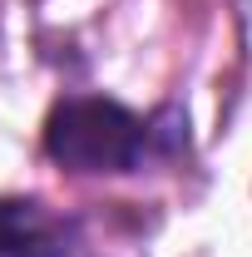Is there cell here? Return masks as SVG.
<instances>
[{
	"instance_id": "obj_1",
	"label": "cell",
	"mask_w": 252,
	"mask_h": 257,
	"mask_svg": "<svg viewBox=\"0 0 252 257\" xmlns=\"http://www.w3.org/2000/svg\"><path fill=\"white\" fill-rule=\"evenodd\" d=\"M149 149V124L99 94H69L45 119V154L69 173H129Z\"/></svg>"
},
{
	"instance_id": "obj_2",
	"label": "cell",
	"mask_w": 252,
	"mask_h": 257,
	"mask_svg": "<svg viewBox=\"0 0 252 257\" xmlns=\"http://www.w3.org/2000/svg\"><path fill=\"white\" fill-rule=\"evenodd\" d=\"M74 223L35 203V198H0V257H69Z\"/></svg>"
}]
</instances>
